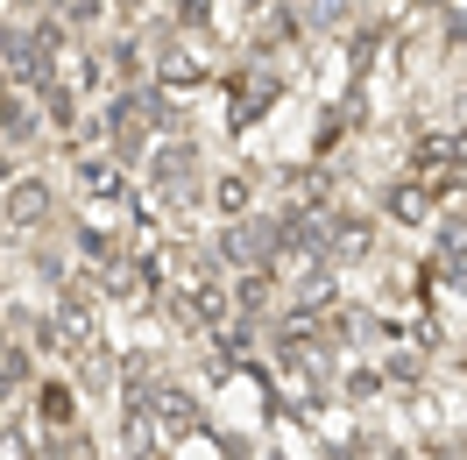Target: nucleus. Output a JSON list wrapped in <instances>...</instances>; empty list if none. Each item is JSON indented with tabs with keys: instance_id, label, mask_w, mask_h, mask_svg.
<instances>
[{
	"instance_id": "nucleus-1",
	"label": "nucleus",
	"mask_w": 467,
	"mask_h": 460,
	"mask_svg": "<svg viewBox=\"0 0 467 460\" xmlns=\"http://www.w3.org/2000/svg\"><path fill=\"white\" fill-rule=\"evenodd\" d=\"M213 256L234 277H255V269H276L284 256V213H248V220H227L213 234Z\"/></svg>"
},
{
	"instance_id": "nucleus-2",
	"label": "nucleus",
	"mask_w": 467,
	"mask_h": 460,
	"mask_svg": "<svg viewBox=\"0 0 467 460\" xmlns=\"http://www.w3.org/2000/svg\"><path fill=\"white\" fill-rule=\"evenodd\" d=\"M461 171H467V142L461 135H439V128H425V135L410 142V156H404V177H418L425 192H446Z\"/></svg>"
},
{
	"instance_id": "nucleus-3",
	"label": "nucleus",
	"mask_w": 467,
	"mask_h": 460,
	"mask_svg": "<svg viewBox=\"0 0 467 460\" xmlns=\"http://www.w3.org/2000/svg\"><path fill=\"white\" fill-rule=\"evenodd\" d=\"M199 171H205V156H199V142H156L149 149V163H142V177L163 192V199H199Z\"/></svg>"
},
{
	"instance_id": "nucleus-4",
	"label": "nucleus",
	"mask_w": 467,
	"mask_h": 460,
	"mask_svg": "<svg viewBox=\"0 0 467 460\" xmlns=\"http://www.w3.org/2000/svg\"><path fill=\"white\" fill-rule=\"evenodd\" d=\"M57 220V184L50 177H15L7 199H0V227L7 234H43Z\"/></svg>"
},
{
	"instance_id": "nucleus-5",
	"label": "nucleus",
	"mask_w": 467,
	"mask_h": 460,
	"mask_svg": "<svg viewBox=\"0 0 467 460\" xmlns=\"http://www.w3.org/2000/svg\"><path fill=\"white\" fill-rule=\"evenodd\" d=\"M269 107H276V71H248V64H234V78H227V114H234V128L263 120Z\"/></svg>"
},
{
	"instance_id": "nucleus-6",
	"label": "nucleus",
	"mask_w": 467,
	"mask_h": 460,
	"mask_svg": "<svg viewBox=\"0 0 467 460\" xmlns=\"http://www.w3.org/2000/svg\"><path fill=\"white\" fill-rule=\"evenodd\" d=\"M382 220L389 227H425V220H439V192H425L418 177H389L382 184Z\"/></svg>"
},
{
	"instance_id": "nucleus-7",
	"label": "nucleus",
	"mask_w": 467,
	"mask_h": 460,
	"mask_svg": "<svg viewBox=\"0 0 467 460\" xmlns=\"http://www.w3.org/2000/svg\"><path fill=\"white\" fill-rule=\"evenodd\" d=\"M149 418H156V432H163V446H171V439H192V432H199V397H192V390H177V382H163V390H156V397H149Z\"/></svg>"
},
{
	"instance_id": "nucleus-8",
	"label": "nucleus",
	"mask_w": 467,
	"mask_h": 460,
	"mask_svg": "<svg viewBox=\"0 0 467 460\" xmlns=\"http://www.w3.org/2000/svg\"><path fill=\"white\" fill-rule=\"evenodd\" d=\"M205 199L220 213V227H227V220H248V213H255V171H213Z\"/></svg>"
},
{
	"instance_id": "nucleus-9",
	"label": "nucleus",
	"mask_w": 467,
	"mask_h": 460,
	"mask_svg": "<svg viewBox=\"0 0 467 460\" xmlns=\"http://www.w3.org/2000/svg\"><path fill=\"white\" fill-rule=\"evenodd\" d=\"M43 135V107L29 92H0V149H29Z\"/></svg>"
},
{
	"instance_id": "nucleus-10",
	"label": "nucleus",
	"mask_w": 467,
	"mask_h": 460,
	"mask_svg": "<svg viewBox=\"0 0 467 460\" xmlns=\"http://www.w3.org/2000/svg\"><path fill=\"white\" fill-rule=\"evenodd\" d=\"M36 418L50 432H78V382H36Z\"/></svg>"
},
{
	"instance_id": "nucleus-11",
	"label": "nucleus",
	"mask_w": 467,
	"mask_h": 460,
	"mask_svg": "<svg viewBox=\"0 0 467 460\" xmlns=\"http://www.w3.org/2000/svg\"><path fill=\"white\" fill-rule=\"evenodd\" d=\"M36 107H43V128H57V135H78V92L50 78V86L36 92Z\"/></svg>"
},
{
	"instance_id": "nucleus-12",
	"label": "nucleus",
	"mask_w": 467,
	"mask_h": 460,
	"mask_svg": "<svg viewBox=\"0 0 467 460\" xmlns=\"http://www.w3.org/2000/svg\"><path fill=\"white\" fill-rule=\"evenodd\" d=\"M269 290H276V277H269V269L234 277V312H241V319H263V312H269Z\"/></svg>"
},
{
	"instance_id": "nucleus-13",
	"label": "nucleus",
	"mask_w": 467,
	"mask_h": 460,
	"mask_svg": "<svg viewBox=\"0 0 467 460\" xmlns=\"http://www.w3.org/2000/svg\"><path fill=\"white\" fill-rule=\"evenodd\" d=\"M29 382H36V354H29V340H22L15 354H7V361H0V403H7V397H22Z\"/></svg>"
},
{
	"instance_id": "nucleus-14",
	"label": "nucleus",
	"mask_w": 467,
	"mask_h": 460,
	"mask_svg": "<svg viewBox=\"0 0 467 460\" xmlns=\"http://www.w3.org/2000/svg\"><path fill=\"white\" fill-rule=\"evenodd\" d=\"M439 262H467V213H439Z\"/></svg>"
},
{
	"instance_id": "nucleus-15",
	"label": "nucleus",
	"mask_w": 467,
	"mask_h": 460,
	"mask_svg": "<svg viewBox=\"0 0 467 460\" xmlns=\"http://www.w3.org/2000/svg\"><path fill=\"white\" fill-rule=\"evenodd\" d=\"M0 460H36V446H29V432L0 425Z\"/></svg>"
},
{
	"instance_id": "nucleus-16",
	"label": "nucleus",
	"mask_w": 467,
	"mask_h": 460,
	"mask_svg": "<svg viewBox=\"0 0 467 460\" xmlns=\"http://www.w3.org/2000/svg\"><path fill=\"white\" fill-rule=\"evenodd\" d=\"M376 390H382V369H348V397H361V403H368Z\"/></svg>"
},
{
	"instance_id": "nucleus-17",
	"label": "nucleus",
	"mask_w": 467,
	"mask_h": 460,
	"mask_svg": "<svg viewBox=\"0 0 467 460\" xmlns=\"http://www.w3.org/2000/svg\"><path fill=\"white\" fill-rule=\"evenodd\" d=\"M99 7H107V0H57V15H64V22H92Z\"/></svg>"
},
{
	"instance_id": "nucleus-18",
	"label": "nucleus",
	"mask_w": 467,
	"mask_h": 460,
	"mask_svg": "<svg viewBox=\"0 0 467 460\" xmlns=\"http://www.w3.org/2000/svg\"><path fill=\"white\" fill-rule=\"evenodd\" d=\"M439 29H446V43H467V7H446V22H439Z\"/></svg>"
},
{
	"instance_id": "nucleus-19",
	"label": "nucleus",
	"mask_w": 467,
	"mask_h": 460,
	"mask_svg": "<svg viewBox=\"0 0 467 460\" xmlns=\"http://www.w3.org/2000/svg\"><path fill=\"white\" fill-rule=\"evenodd\" d=\"M15 177H22V171H15V163H7V156H0V199H7V184H15Z\"/></svg>"
}]
</instances>
